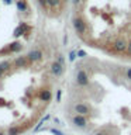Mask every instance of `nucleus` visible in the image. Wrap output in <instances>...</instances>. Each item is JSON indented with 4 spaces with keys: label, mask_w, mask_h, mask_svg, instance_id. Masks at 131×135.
<instances>
[{
    "label": "nucleus",
    "mask_w": 131,
    "mask_h": 135,
    "mask_svg": "<svg viewBox=\"0 0 131 135\" xmlns=\"http://www.w3.org/2000/svg\"><path fill=\"white\" fill-rule=\"evenodd\" d=\"M30 61L28 56H20V58H17L16 61H14V66L16 68H21V66H25L27 65V62Z\"/></svg>",
    "instance_id": "nucleus-5"
},
{
    "label": "nucleus",
    "mask_w": 131,
    "mask_h": 135,
    "mask_svg": "<svg viewBox=\"0 0 131 135\" xmlns=\"http://www.w3.org/2000/svg\"><path fill=\"white\" fill-rule=\"evenodd\" d=\"M75 58H76V55H75V52H71V54H69V59H71V61H73Z\"/></svg>",
    "instance_id": "nucleus-16"
},
{
    "label": "nucleus",
    "mask_w": 131,
    "mask_h": 135,
    "mask_svg": "<svg viewBox=\"0 0 131 135\" xmlns=\"http://www.w3.org/2000/svg\"><path fill=\"white\" fill-rule=\"evenodd\" d=\"M62 68H63V65H61V63L59 62H54L52 63V66H51V70H52V73L54 75H57V76H59L62 73Z\"/></svg>",
    "instance_id": "nucleus-3"
},
{
    "label": "nucleus",
    "mask_w": 131,
    "mask_h": 135,
    "mask_svg": "<svg viewBox=\"0 0 131 135\" xmlns=\"http://www.w3.org/2000/svg\"><path fill=\"white\" fill-rule=\"evenodd\" d=\"M96 135H103V134H96Z\"/></svg>",
    "instance_id": "nucleus-23"
},
{
    "label": "nucleus",
    "mask_w": 131,
    "mask_h": 135,
    "mask_svg": "<svg viewBox=\"0 0 131 135\" xmlns=\"http://www.w3.org/2000/svg\"><path fill=\"white\" fill-rule=\"evenodd\" d=\"M127 78H128V79H131V69H128V70H127Z\"/></svg>",
    "instance_id": "nucleus-19"
},
{
    "label": "nucleus",
    "mask_w": 131,
    "mask_h": 135,
    "mask_svg": "<svg viewBox=\"0 0 131 135\" xmlns=\"http://www.w3.org/2000/svg\"><path fill=\"white\" fill-rule=\"evenodd\" d=\"M27 56H28L30 61H37V59L41 58V52H40V51H31Z\"/></svg>",
    "instance_id": "nucleus-7"
},
{
    "label": "nucleus",
    "mask_w": 131,
    "mask_h": 135,
    "mask_svg": "<svg viewBox=\"0 0 131 135\" xmlns=\"http://www.w3.org/2000/svg\"><path fill=\"white\" fill-rule=\"evenodd\" d=\"M17 7H18L20 10H25V8H27V7H25V4H24L23 2H18V3H17Z\"/></svg>",
    "instance_id": "nucleus-15"
},
{
    "label": "nucleus",
    "mask_w": 131,
    "mask_h": 135,
    "mask_svg": "<svg viewBox=\"0 0 131 135\" xmlns=\"http://www.w3.org/2000/svg\"><path fill=\"white\" fill-rule=\"evenodd\" d=\"M46 3H48L49 6L55 7V6H58V4H59V0H46Z\"/></svg>",
    "instance_id": "nucleus-11"
},
{
    "label": "nucleus",
    "mask_w": 131,
    "mask_h": 135,
    "mask_svg": "<svg viewBox=\"0 0 131 135\" xmlns=\"http://www.w3.org/2000/svg\"><path fill=\"white\" fill-rule=\"evenodd\" d=\"M24 28H25V25H24V24H23V25H20V27L16 30V35H21V32L24 31Z\"/></svg>",
    "instance_id": "nucleus-12"
},
{
    "label": "nucleus",
    "mask_w": 131,
    "mask_h": 135,
    "mask_svg": "<svg viewBox=\"0 0 131 135\" xmlns=\"http://www.w3.org/2000/svg\"><path fill=\"white\" fill-rule=\"evenodd\" d=\"M20 49H21L20 44H11V46H10V51H20Z\"/></svg>",
    "instance_id": "nucleus-13"
},
{
    "label": "nucleus",
    "mask_w": 131,
    "mask_h": 135,
    "mask_svg": "<svg viewBox=\"0 0 131 135\" xmlns=\"http://www.w3.org/2000/svg\"><path fill=\"white\" fill-rule=\"evenodd\" d=\"M75 110L76 113H79V115H83V114H87L89 113V107L86 104H76L75 105Z\"/></svg>",
    "instance_id": "nucleus-6"
},
{
    "label": "nucleus",
    "mask_w": 131,
    "mask_h": 135,
    "mask_svg": "<svg viewBox=\"0 0 131 135\" xmlns=\"http://www.w3.org/2000/svg\"><path fill=\"white\" fill-rule=\"evenodd\" d=\"M73 27H75V30H76V32L79 34V35H83L85 32L87 31V28H86V24L83 23V20L82 18H73Z\"/></svg>",
    "instance_id": "nucleus-1"
},
{
    "label": "nucleus",
    "mask_w": 131,
    "mask_h": 135,
    "mask_svg": "<svg viewBox=\"0 0 131 135\" xmlns=\"http://www.w3.org/2000/svg\"><path fill=\"white\" fill-rule=\"evenodd\" d=\"M127 46H128V44H127L124 40H117L116 42H114V49H116L117 52H123V51H125Z\"/></svg>",
    "instance_id": "nucleus-2"
},
{
    "label": "nucleus",
    "mask_w": 131,
    "mask_h": 135,
    "mask_svg": "<svg viewBox=\"0 0 131 135\" xmlns=\"http://www.w3.org/2000/svg\"><path fill=\"white\" fill-rule=\"evenodd\" d=\"M40 99L44 100V101H49V100H51V91H49V90H44V91L40 94Z\"/></svg>",
    "instance_id": "nucleus-9"
},
{
    "label": "nucleus",
    "mask_w": 131,
    "mask_h": 135,
    "mask_svg": "<svg viewBox=\"0 0 131 135\" xmlns=\"http://www.w3.org/2000/svg\"><path fill=\"white\" fill-rule=\"evenodd\" d=\"M57 62H59V63H61V65H63V58H62V56H59Z\"/></svg>",
    "instance_id": "nucleus-17"
},
{
    "label": "nucleus",
    "mask_w": 131,
    "mask_h": 135,
    "mask_svg": "<svg viewBox=\"0 0 131 135\" xmlns=\"http://www.w3.org/2000/svg\"><path fill=\"white\" fill-rule=\"evenodd\" d=\"M57 99H58V100H59V99H61V90H59V91L57 93Z\"/></svg>",
    "instance_id": "nucleus-20"
},
{
    "label": "nucleus",
    "mask_w": 131,
    "mask_h": 135,
    "mask_svg": "<svg viewBox=\"0 0 131 135\" xmlns=\"http://www.w3.org/2000/svg\"><path fill=\"white\" fill-rule=\"evenodd\" d=\"M40 3L42 4V6H45V4H46V0H40Z\"/></svg>",
    "instance_id": "nucleus-21"
},
{
    "label": "nucleus",
    "mask_w": 131,
    "mask_h": 135,
    "mask_svg": "<svg viewBox=\"0 0 131 135\" xmlns=\"http://www.w3.org/2000/svg\"><path fill=\"white\" fill-rule=\"evenodd\" d=\"M73 122L78 127H83L85 124H86V120L83 118V115H76V117H73Z\"/></svg>",
    "instance_id": "nucleus-8"
},
{
    "label": "nucleus",
    "mask_w": 131,
    "mask_h": 135,
    "mask_svg": "<svg viewBox=\"0 0 131 135\" xmlns=\"http://www.w3.org/2000/svg\"><path fill=\"white\" fill-rule=\"evenodd\" d=\"M18 132H20V129H18V128H11L10 131H8V134H10V135H17Z\"/></svg>",
    "instance_id": "nucleus-14"
},
{
    "label": "nucleus",
    "mask_w": 131,
    "mask_h": 135,
    "mask_svg": "<svg viewBox=\"0 0 131 135\" xmlns=\"http://www.w3.org/2000/svg\"><path fill=\"white\" fill-rule=\"evenodd\" d=\"M8 66H10V63L8 62H3V63H0V76H2L4 72H6L8 69Z\"/></svg>",
    "instance_id": "nucleus-10"
},
{
    "label": "nucleus",
    "mask_w": 131,
    "mask_h": 135,
    "mask_svg": "<svg viewBox=\"0 0 131 135\" xmlns=\"http://www.w3.org/2000/svg\"><path fill=\"white\" fill-rule=\"evenodd\" d=\"M127 51H128V54L131 55V42H128V46H127Z\"/></svg>",
    "instance_id": "nucleus-18"
},
{
    "label": "nucleus",
    "mask_w": 131,
    "mask_h": 135,
    "mask_svg": "<svg viewBox=\"0 0 131 135\" xmlns=\"http://www.w3.org/2000/svg\"><path fill=\"white\" fill-rule=\"evenodd\" d=\"M87 82H89L87 73H86V72H83V70H80L79 73H78V83L83 86V84H87Z\"/></svg>",
    "instance_id": "nucleus-4"
},
{
    "label": "nucleus",
    "mask_w": 131,
    "mask_h": 135,
    "mask_svg": "<svg viewBox=\"0 0 131 135\" xmlns=\"http://www.w3.org/2000/svg\"><path fill=\"white\" fill-rule=\"evenodd\" d=\"M0 135H4V134H3V132H0Z\"/></svg>",
    "instance_id": "nucleus-22"
}]
</instances>
